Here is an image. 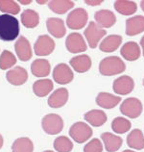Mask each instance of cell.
Here are the masks:
<instances>
[{
    "label": "cell",
    "mask_w": 144,
    "mask_h": 152,
    "mask_svg": "<svg viewBox=\"0 0 144 152\" xmlns=\"http://www.w3.org/2000/svg\"><path fill=\"white\" fill-rule=\"evenodd\" d=\"M19 35V22L14 15H0V39L12 42Z\"/></svg>",
    "instance_id": "6da1fadb"
},
{
    "label": "cell",
    "mask_w": 144,
    "mask_h": 152,
    "mask_svg": "<svg viewBox=\"0 0 144 152\" xmlns=\"http://www.w3.org/2000/svg\"><path fill=\"white\" fill-rule=\"evenodd\" d=\"M47 30L53 37L57 39H61L65 37L66 34V29L65 26V22L63 19L58 18H49L46 20Z\"/></svg>",
    "instance_id": "9a60e30c"
},
{
    "label": "cell",
    "mask_w": 144,
    "mask_h": 152,
    "mask_svg": "<svg viewBox=\"0 0 144 152\" xmlns=\"http://www.w3.org/2000/svg\"><path fill=\"white\" fill-rule=\"evenodd\" d=\"M74 7V2L70 0H52L48 1V8L55 14L63 15Z\"/></svg>",
    "instance_id": "4316f807"
},
{
    "label": "cell",
    "mask_w": 144,
    "mask_h": 152,
    "mask_svg": "<svg viewBox=\"0 0 144 152\" xmlns=\"http://www.w3.org/2000/svg\"><path fill=\"white\" fill-rule=\"evenodd\" d=\"M0 12L4 14L17 15L20 12V7L14 0H0Z\"/></svg>",
    "instance_id": "d6a6232c"
},
{
    "label": "cell",
    "mask_w": 144,
    "mask_h": 152,
    "mask_svg": "<svg viewBox=\"0 0 144 152\" xmlns=\"http://www.w3.org/2000/svg\"><path fill=\"white\" fill-rule=\"evenodd\" d=\"M21 23L26 28H35L39 23V15L34 10L26 9L21 14Z\"/></svg>",
    "instance_id": "f1b7e54d"
},
{
    "label": "cell",
    "mask_w": 144,
    "mask_h": 152,
    "mask_svg": "<svg viewBox=\"0 0 144 152\" xmlns=\"http://www.w3.org/2000/svg\"><path fill=\"white\" fill-rule=\"evenodd\" d=\"M125 69V63L117 56H110L104 58L99 64V72L104 76L117 75L124 72Z\"/></svg>",
    "instance_id": "7a4b0ae2"
},
{
    "label": "cell",
    "mask_w": 144,
    "mask_h": 152,
    "mask_svg": "<svg viewBox=\"0 0 144 152\" xmlns=\"http://www.w3.org/2000/svg\"><path fill=\"white\" fill-rule=\"evenodd\" d=\"M33 142L26 137L17 139L12 145V151L13 152H33Z\"/></svg>",
    "instance_id": "f546056e"
},
{
    "label": "cell",
    "mask_w": 144,
    "mask_h": 152,
    "mask_svg": "<svg viewBox=\"0 0 144 152\" xmlns=\"http://www.w3.org/2000/svg\"><path fill=\"white\" fill-rule=\"evenodd\" d=\"M54 85L50 79H41L36 81L33 85L34 94L39 97H44L53 90Z\"/></svg>",
    "instance_id": "d4e9b609"
},
{
    "label": "cell",
    "mask_w": 144,
    "mask_h": 152,
    "mask_svg": "<svg viewBox=\"0 0 144 152\" xmlns=\"http://www.w3.org/2000/svg\"><path fill=\"white\" fill-rule=\"evenodd\" d=\"M140 47L135 42H128L123 45L120 54L127 61L133 62L140 57Z\"/></svg>",
    "instance_id": "d6986e66"
},
{
    "label": "cell",
    "mask_w": 144,
    "mask_h": 152,
    "mask_svg": "<svg viewBox=\"0 0 144 152\" xmlns=\"http://www.w3.org/2000/svg\"><path fill=\"white\" fill-rule=\"evenodd\" d=\"M96 23L101 28H111L116 22V17L110 10H100L94 14Z\"/></svg>",
    "instance_id": "2e32d148"
},
{
    "label": "cell",
    "mask_w": 144,
    "mask_h": 152,
    "mask_svg": "<svg viewBox=\"0 0 144 152\" xmlns=\"http://www.w3.org/2000/svg\"><path fill=\"white\" fill-rule=\"evenodd\" d=\"M85 2H86V4H87V5H90V6H98L103 1H102V0H90V1L87 0V1H85Z\"/></svg>",
    "instance_id": "d590c367"
},
{
    "label": "cell",
    "mask_w": 144,
    "mask_h": 152,
    "mask_svg": "<svg viewBox=\"0 0 144 152\" xmlns=\"http://www.w3.org/2000/svg\"><path fill=\"white\" fill-rule=\"evenodd\" d=\"M20 2L21 4H24V5H27V4H30L32 2V0H28V1H24V0H20Z\"/></svg>",
    "instance_id": "74e56055"
},
{
    "label": "cell",
    "mask_w": 144,
    "mask_h": 152,
    "mask_svg": "<svg viewBox=\"0 0 144 152\" xmlns=\"http://www.w3.org/2000/svg\"><path fill=\"white\" fill-rule=\"evenodd\" d=\"M69 64H70V66L73 67V69L76 72L84 73L90 69L92 62H91V59L89 55L83 54V55H78V56H75L73 58H71Z\"/></svg>",
    "instance_id": "e0dca14e"
},
{
    "label": "cell",
    "mask_w": 144,
    "mask_h": 152,
    "mask_svg": "<svg viewBox=\"0 0 144 152\" xmlns=\"http://www.w3.org/2000/svg\"><path fill=\"white\" fill-rule=\"evenodd\" d=\"M31 71L36 77H46L50 74L51 66L45 59H37L32 63Z\"/></svg>",
    "instance_id": "cb8c5ba5"
},
{
    "label": "cell",
    "mask_w": 144,
    "mask_h": 152,
    "mask_svg": "<svg viewBox=\"0 0 144 152\" xmlns=\"http://www.w3.org/2000/svg\"><path fill=\"white\" fill-rule=\"evenodd\" d=\"M89 20L87 12L83 8H76L66 18V25L71 30H80L86 26Z\"/></svg>",
    "instance_id": "3957f363"
},
{
    "label": "cell",
    "mask_w": 144,
    "mask_h": 152,
    "mask_svg": "<svg viewBox=\"0 0 144 152\" xmlns=\"http://www.w3.org/2000/svg\"><path fill=\"white\" fill-rule=\"evenodd\" d=\"M114 9L123 15H132L137 11V5L134 1L117 0L114 2Z\"/></svg>",
    "instance_id": "83f0119b"
},
{
    "label": "cell",
    "mask_w": 144,
    "mask_h": 152,
    "mask_svg": "<svg viewBox=\"0 0 144 152\" xmlns=\"http://www.w3.org/2000/svg\"><path fill=\"white\" fill-rule=\"evenodd\" d=\"M68 91L65 88H61V89H57L51 94L47 100L48 105L54 109H58V108H62L65 106L68 101Z\"/></svg>",
    "instance_id": "7c38bea8"
},
{
    "label": "cell",
    "mask_w": 144,
    "mask_h": 152,
    "mask_svg": "<svg viewBox=\"0 0 144 152\" xmlns=\"http://www.w3.org/2000/svg\"><path fill=\"white\" fill-rule=\"evenodd\" d=\"M52 75H53L54 81L58 84H61V85H65V84L70 83L74 78L73 71L65 63L58 64L54 67Z\"/></svg>",
    "instance_id": "9c48e42d"
},
{
    "label": "cell",
    "mask_w": 144,
    "mask_h": 152,
    "mask_svg": "<svg viewBox=\"0 0 144 152\" xmlns=\"http://www.w3.org/2000/svg\"><path fill=\"white\" fill-rule=\"evenodd\" d=\"M43 152H54V151H52V150H45V151H43Z\"/></svg>",
    "instance_id": "7bdbcfd3"
},
{
    "label": "cell",
    "mask_w": 144,
    "mask_h": 152,
    "mask_svg": "<svg viewBox=\"0 0 144 152\" xmlns=\"http://www.w3.org/2000/svg\"><path fill=\"white\" fill-rule=\"evenodd\" d=\"M103 151V145L100 140L92 139L90 140L84 147V152H102Z\"/></svg>",
    "instance_id": "e575fe53"
},
{
    "label": "cell",
    "mask_w": 144,
    "mask_h": 152,
    "mask_svg": "<svg viewBox=\"0 0 144 152\" xmlns=\"http://www.w3.org/2000/svg\"><path fill=\"white\" fill-rule=\"evenodd\" d=\"M95 101L98 106L104 108V109H113L120 103L121 98L110 93H100L96 96Z\"/></svg>",
    "instance_id": "7402d4cb"
},
{
    "label": "cell",
    "mask_w": 144,
    "mask_h": 152,
    "mask_svg": "<svg viewBox=\"0 0 144 152\" xmlns=\"http://www.w3.org/2000/svg\"><path fill=\"white\" fill-rule=\"evenodd\" d=\"M65 47L70 53H81L87 49L83 36L79 33H71L66 37Z\"/></svg>",
    "instance_id": "30bf717a"
},
{
    "label": "cell",
    "mask_w": 144,
    "mask_h": 152,
    "mask_svg": "<svg viewBox=\"0 0 144 152\" xmlns=\"http://www.w3.org/2000/svg\"><path fill=\"white\" fill-rule=\"evenodd\" d=\"M123 152H135V151H133V150H128V149H126V150H124Z\"/></svg>",
    "instance_id": "b9f144b4"
},
{
    "label": "cell",
    "mask_w": 144,
    "mask_h": 152,
    "mask_svg": "<svg viewBox=\"0 0 144 152\" xmlns=\"http://www.w3.org/2000/svg\"><path fill=\"white\" fill-rule=\"evenodd\" d=\"M143 110L142 103L135 97H130L125 99L120 105V112L130 118H137L141 115Z\"/></svg>",
    "instance_id": "52a82bcc"
},
{
    "label": "cell",
    "mask_w": 144,
    "mask_h": 152,
    "mask_svg": "<svg viewBox=\"0 0 144 152\" xmlns=\"http://www.w3.org/2000/svg\"><path fill=\"white\" fill-rule=\"evenodd\" d=\"M107 34V31L100 27L94 21H90L87 25V29L84 32V35L87 41V43L90 48H96L98 46V42Z\"/></svg>",
    "instance_id": "8992f818"
},
{
    "label": "cell",
    "mask_w": 144,
    "mask_h": 152,
    "mask_svg": "<svg viewBox=\"0 0 144 152\" xmlns=\"http://www.w3.org/2000/svg\"><path fill=\"white\" fill-rule=\"evenodd\" d=\"M101 139L105 145V148L108 152H116L119 150L123 143L122 138L118 137L116 135H113L110 132H106L101 135Z\"/></svg>",
    "instance_id": "44dd1931"
},
{
    "label": "cell",
    "mask_w": 144,
    "mask_h": 152,
    "mask_svg": "<svg viewBox=\"0 0 144 152\" xmlns=\"http://www.w3.org/2000/svg\"><path fill=\"white\" fill-rule=\"evenodd\" d=\"M15 63H17V58L11 51L4 50L0 55V69L2 70H6L14 66Z\"/></svg>",
    "instance_id": "836d02e7"
},
{
    "label": "cell",
    "mask_w": 144,
    "mask_h": 152,
    "mask_svg": "<svg viewBox=\"0 0 144 152\" xmlns=\"http://www.w3.org/2000/svg\"><path fill=\"white\" fill-rule=\"evenodd\" d=\"M132 127V123L129 119L125 118L117 117L115 118L113 122H111V128H113V132L117 134H124L128 132Z\"/></svg>",
    "instance_id": "4dcf8cb0"
},
{
    "label": "cell",
    "mask_w": 144,
    "mask_h": 152,
    "mask_svg": "<svg viewBox=\"0 0 144 152\" xmlns=\"http://www.w3.org/2000/svg\"><path fill=\"white\" fill-rule=\"evenodd\" d=\"M143 86H144V79H143Z\"/></svg>",
    "instance_id": "ee69618b"
},
{
    "label": "cell",
    "mask_w": 144,
    "mask_h": 152,
    "mask_svg": "<svg viewBox=\"0 0 144 152\" xmlns=\"http://www.w3.org/2000/svg\"><path fill=\"white\" fill-rule=\"evenodd\" d=\"M37 3H39V4H45V3H47V1H37Z\"/></svg>",
    "instance_id": "60d3db41"
},
{
    "label": "cell",
    "mask_w": 144,
    "mask_h": 152,
    "mask_svg": "<svg viewBox=\"0 0 144 152\" xmlns=\"http://www.w3.org/2000/svg\"><path fill=\"white\" fill-rule=\"evenodd\" d=\"M15 53H17L18 59L22 62L28 61V60H30L32 58V56H33L30 42L25 37H23V36L19 37L17 41L15 42Z\"/></svg>",
    "instance_id": "5bb4252c"
},
{
    "label": "cell",
    "mask_w": 144,
    "mask_h": 152,
    "mask_svg": "<svg viewBox=\"0 0 144 152\" xmlns=\"http://www.w3.org/2000/svg\"><path fill=\"white\" fill-rule=\"evenodd\" d=\"M122 42V37L119 35H110L106 37L99 45V49L102 52L111 53L119 48Z\"/></svg>",
    "instance_id": "ffe728a7"
},
{
    "label": "cell",
    "mask_w": 144,
    "mask_h": 152,
    "mask_svg": "<svg viewBox=\"0 0 144 152\" xmlns=\"http://www.w3.org/2000/svg\"><path fill=\"white\" fill-rule=\"evenodd\" d=\"M140 7H141L142 11L144 12V0H143V1H141V2H140Z\"/></svg>",
    "instance_id": "ab89813d"
},
{
    "label": "cell",
    "mask_w": 144,
    "mask_h": 152,
    "mask_svg": "<svg viewBox=\"0 0 144 152\" xmlns=\"http://www.w3.org/2000/svg\"><path fill=\"white\" fill-rule=\"evenodd\" d=\"M113 89L114 93L119 95L129 94L135 89L134 79L128 75L120 76V77L114 80L113 84Z\"/></svg>",
    "instance_id": "8fae6325"
},
{
    "label": "cell",
    "mask_w": 144,
    "mask_h": 152,
    "mask_svg": "<svg viewBox=\"0 0 144 152\" xmlns=\"http://www.w3.org/2000/svg\"><path fill=\"white\" fill-rule=\"evenodd\" d=\"M6 79L14 86H21L28 79L27 70L21 66H15L6 73Z\"/></svg>",
    "instance_id": "4fadbf2b"
},
{
    "label": "cell",
    "mask_w": 144,
    "mask_h": 152,
    "mask_svg": "<svg viewBox=\"0 0 144 152\" xmlns=\"http://www.w3.org/2000/svg\"><path fill=\"white\" fill-rule=\"evenodd\" d=\"M3 142H4L3 137H2V135L0 134V149H1V147L3 146Z\"/></svg>",
    "instance_id": "f35d334b"
},
{
    "label": "cell",
    "mask_w": 144,
    "mask_h": 152,
    "mask_svg": "<svg viewBox=\"0 0 144 152\" xmlns=\"http://www.w3.org/2000/svg\"><path fill=\"white\" fill-rule=\"evenodd\" d=\"M55 49V42L48 35H41L34 45L35 54L38 56H48Z\"/></svg>",
    "instance_id": "ba28073f"
},
{
    "label": "cell",
    "mask_w": 144,
    "mask_h": 152,
    "mask_svg": "<svg viewBox=\"0 0 144 152\" xmlns=\"http://www.w3.org/2000/svg\"><path fill=\"white\" fill-rule=\"evenodd\" d=\"M126 35L135 36L144 32V17L135 15L126 20Z\"/></svg>",
    "instance_id": "ac0fdd59"
},
{
    "label": "cell",
    "mask_w": 144,
    "mask_h": 152,
    "mask_svg": "<svg viewBox=\"0 0 144 152\" xmlns=\"http://www.w3.org/2000/svg\"><path fill=\"white\" fill-rule=\"evenodd\" d=\"M54 148L58 152H71L73 149V143L69 138L61 136L54 141Z\"/></svg>",
    "instance_id": "1f68e13d"
},
{
    "label": "cell",
    "mask_w": 144,
    "mask_h": 152,
    "mask_svg": "<svg viewBox=\"0 0 144 152\" xmlns=\"http://www.w3.org/2000/svg\"><path fill=\"white\" fill-rule=\"evenodd\" d=\"M127 145L131 148L141 150L144 148V135L140 129H134L127 137Z\"/></svg>",
    "instance_id": "484cf974"
},
{
    "label": "cell",
    "mask_w": 144,
    "mask_h": 152,
    "mask_svg": "<svg viewBox=\"0 0 144 152\" xmlns=\"http://www.w3.org/2000/svg\"><path fill=\"white\" fill-rule=\"evenodd\" d=\"M140 46H141V48H142V54L144 56V36L140 39Z\"/></svg>",
    "instance_id": "8d00e7d4"
},
{
    "label": "cell",
    "mask_w": 144,
    "mask_h": 152,
    "mask_svg": "<svg viewBox=\"0 0 144 152\" xmlns=\"http://www.w3.org/2000/svg\"><path fill=\"white\" fill-rule=\"evenodd\" d=\"M84 118H85L86 121H87V123H89L91 126L94 127H100L104 125L108 119L105 112L96 109L87 112L84 115Z\"/></svg>",
    "instance_id": "603a6c76"
},
{
    "label": "cell",
    "mask_w": 144,
    "mask_h": 152,
    "mask_svg": "<svg viewBox=\"0 0 144 152\" xmlns=\"http://www.w3.org/2000/svg\"><path fill=\"white\" fill-rule=\"evenodd\" d=\"M41 127L48 135H57L63 129V121L57 114H48L41 119Z\"/></svg>",
    "instance_id": "5b68a950"
},
{
    "label": "cell",
    "mask_w": 144,
    "mask_h": 152,
    "mask_svg": "<svg viewBox=\"0 0 144 152\" xmlns=\"http://www.w3.org/2000/svg\"><path fill=\"white\" fill-rule=\"evenodd\" d=\"M93 131L91 127L86 122L78 121L75 122L69 129V136L73 141L78 143H83L89 140L92 136Z\"/></svg>",
    "instance_id": "277c9868"
}]
</instances>
